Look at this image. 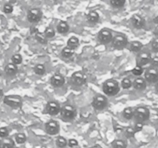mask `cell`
Segmentation results:
<instances>
[{
    "label": "cell",
    "mask_w": 158,
    "mask_h": 148,
    "mask_svg": "<svg viewBox=\"0 0 158 148\" xmlns=\"http://www.w3.org/2000/svg\"><path fill=\"white\" fill-rule=\"evenodd\" d=\"M120 85L116 80L109 79L103 84V91L105 95L108 97H114L120 92Z\"/></svg>",
    "instance_id": "6da1fadb"
},
{
    "label": "cell",
    "mask_w": 158,
    "mask_h": 148,
    "mask_svg": "<svg viewBox=\"0 0 158 148\" xmlns=\"http://www.w3.org/2000/svg\"><path fill=\"white\" fill-rule=\"evenodd\" d=\"M134 117L137 122L143 123L149 120L150 110L145 106H139L134 111Z\"/></svg>",
    "instance_id": "7a4b0ae2"
},
{
    "label": "cell",
    "mask_w": 158,
    "mask_h": 148,
    "mask_svg": "<svg viewBox=\"0 0 158 148\" xmlns=\"http://www.w3.org/2000/svg\"><path fill=\"white\" fill-rule=\"evenodd\" d=\"M60 114H61L62 119L64 121H72L77 116V110L75 107L71 105H65L60 109Z\"/></svg>",
    "instance_id": "3957f363"
},
{
    "label": "cell",
    "mask_w": 158,
    "mask_h": 148,
    "mask_svg": "<svg viewBox=\"0 0 158 148\" xmlns=\"http://www.w3.org/2000/svg\"><path fill=\"white\" fill-rule=\"evenodd\" d=\"M107 104V98L101 94H97L93 99L92 106L96 110H103L106 107Z\"/></svg>",
    "instance_id": "277c9868"
},
{
    "label": "cell",
    "mask_w": 158,
    "mask_h": 148,
    "mask_svg": "<svg viewBox=\"0 0 158 148\" xmlns=\"http://www.w3.org/2000/svg\"><path fill=\"white\" fill-rule=\"evenodd\" d=\"M3 102H4L5 104L12 108L21 107L22 105H23V100H22L21 97L15 95L6 96V97H5Z\"/></svg>",
    "instance_id": "5b68a950"
},
{
    "label": "cell",
    "mask_w": 158,
    "mask_h": 148,
    "mask_svg": "<svg viewBox=\"0 0 158 148\" xmlns=\"http://www.w3.org/2000/svg\"><path fill=\"white\" fill-rule=\"evenodd\" d=\"M128 44V40L125 35H116L113 37L112 45L114 48L117 49H123L127 47Z\"/></svg>",
    "instance_id": "8992f818"
},
{
    "label": "cell",
    "mask_w": 158,
    "mask_h": 148,
    "mask_svg": "<svg viewBox=\"0 0 158 148\" xmlns=\"http://www.w3.org/2000/svg\"><path fill=\"white\" fill-rule=\"evenodd\" d=\"M86 80H87V77H86V74L83 73L81 71H77V72H73L70 77L71 83L77 86L84 85L86 83Z\"/></svg>",
    "instance_id": "52a82bcc"
},
{
    "label": "cell",
    "mask_w": 158,
    "mask_h": 148,
    "mask_svg": "<svg viewBox=\"0 0 158 148\" xmlns=\"http://www.w3.org/2000/svg\"><path fill=\"white\" fill-rule=\"evenodd\" d=\"M60 124L54 120H50L45 125V130L49 135H56L60 132Z\"/></svg>",
    "instance_id": "ba28073f"
},
{
    "label": "cell",
    "mask_w": 158,
    "mask_h": 148,
    "mask_svg": "<svg viewBox=\"0 0 158 148\" xmlns=\"http://www.w3.org/2000/svg\"><path fill=\"white\" fill-rule=\"evenodd\" d=\"M113 34L108 29H101V30L99 32L98 35H97V38L98 40L100 41V43L103 45H106L108 43H111L113 39Z\"/></svg>",
    "instance_id": "9c48e42d"
},
{
    "label": "cell",
    "mask_w": 158,
    "mask_h": 148,
    "mask_svg": "<svg viewBox=\"0 0 158 148\" xmlns=\"http://www.w3.org/2000/svg\"><path fill=\"white\" fill-rule=\"evenodd\" d=\"M145 80L150 83H157L158 82V69L157 68H148L144 73Z\"/></svg>",
    "instance_id": "30bf717a"
},
{
    "label": "cell",
    "mask_w": 158,
    "mask_h": 148,
    "mask_svg": "<svg viewBox=\"0 0 158 148\" xmlns=\"http://www.w3.org/2000/svg\"><path fill=\"white\" fill-rule=\"evenodd\" d=\"M42 17H43V12L39 9H32L28 12V20L32 23H39L41 20Z\"/></svg>",
    "instance_id": "8fae6325"
},
{
    "label": "cell",
    "mask_w": 158,
    "mask_h": 148,
    "mask_svg": "<svg viewBox=\"0 0 158 148\" xmlns=\"http://www.w3.org/2000/svg\"><path fill=\"white\" fill-rule=\"evenodd\" d=\"M151 53L148 52H142L137 55L136 58V62H137V66H140L143 67V66H146L149 63H151Z\"/></svg>",
    "instance_id": "7c38bea8"
},
{
    "label": "cell",
    "mask_w": 158,
    "mask_h": 148,
    "mask_svg": "<svg viewBox=\"0 0 158 148\" xmlns=\"http://www.w3.org/2000/svg\"><path fill=\"white\" fill-rule=\"evenodd\" d=\"M60 104L56 101L48 102L46 106V113L50 116H56L60 113Z\"/></svg>",
    "instance_id": "4fadbf2b"
},
{
    "label": "cell",
    "mask_w": 158,
    "mask_h": 148,
    "mask_svg": "<svg viewBox=\"0 0 158 148\" xmlns=\"http://www.w3.org/2000/svg\"><path fill=\"white\" fill-rule=\"evenodd\" d=\"M50 83L53 87L59 88L63 86L65 84V79L60 74H55L50 79Z\"/></svg>",
    "instance_id": "5bb4252c"
},
{
    "label": "cell",
    "mask_w": 158,
    "mask_h": 148,
    "mask_svg": "<svg viewBox=\"0 0 158 148\" xmlns=\"http://www.w3.org/2000/svg\"><path fill=\"white\" fill-rule=\"evenodd\" d=\"M131 23H132L133 26L134 28L138 29H142L145 26L144 18L140 16V15H137V14H135V15L131 17Z\"/></svg>",
    "instance_id": "9a60e30c"
},
{
    "label": "cell",
    "mask_w": 158,
    "mask_h": 148,
    "mask_svg": "<svg viewBox=\"0 0 158 148\" xmlns=\"http://www.w3.org/2000/svg\"><path fill=\"white\" fill-rule=\"evenodd\" d=\"M132 86L134 88L137 90L142 91L144 90L147 87V83L146 80L141 77H137V79L134 80V81L132 83Z\"/></svg>",
    "instance_id": "2e32d148"
},
{
    "label": "cell",
    "mask_w": 158,
    "mask_h": 148,
    "mask_svg": "<svg viewBox=\"0 0 158 148\" xmlns=\"http://www.w3.org/2000/svg\"><path fill=\"white\" fill-rule=\"evenodd\" d=\"M0 148H15V142L11 138H3L0 140Z\"/></svg>",
    "instance_id": "e0dca14e"
},
{
    "label": "cell",
    "mask_w": 158,
    "mask_h": 148,
    "mask_svg": "<svg viewBox=\"0 0 158 148\" xmlns=\"http://www.w3.org/2000/svg\"><path fill=\"white\" fill-rule=\"evenodd\" d=\"M18 72V67L13 63H9L5 67V72L8 76H14Z\"/></svg>",
    "instance_id": "ac0fdd59"
},
{
    "label": "cell",
    "mask_w": 158,
    "mask_h": 148,
    "mask_svg": "<svg viewBox=\"0 0 158 148\" xmlns=\"http://www.w3.org/2000/svg\"><path fill=\"white\" fill-rule=\"evenodd\" d=\"M57 32L60 34H66L69 32V26L66 22L61 21L58 23L57 25Z\"/></svg>",
    "instance_id": "d6986e66"
},
{
    "label": "cell",
    "mask_w": 158,
    "mask_h": 148,
    "mask_svg": "<svg viewBox=\"0 0 158 148\" xmlns=\"http://www.w3.org/2000/svg\"><path fill=\"white\" fill-rule=\"evenodd\" d=\"M80 46V40L77 37L72 36L68 39L67 41V47L70 48L72 49H76Z\"/></svg>",
    "instance_id": "ffe728a7"
},
{
    "label": "cell",
    "mask_w": 158,
    "mask_h": 148,
    "mask_svg": "<svg viewBox=\"0 0 158 148\" xmlns=\"http://www.w3.org/2000/svg\"><path fill=\"white\" fill-rule=\"evenodd\" d=\"M99 19H100V15L95 11H91V12L88 13L87 20L89 23L95 24V23H98Z\"/></svg>",
    "instance_id": "44dd1931"
},
{
    "label": "cell",
    "mask_w": 158,
    "mask_h": 148,
    "mask_svg": "<svg viewBox=\"0 0 158 148\" xmlns=\"http://www.w3.org/2000/svg\"><path fill=\"white\" fill-rule=\"evenodd\" d=\"M143 48V44L139 41H133L130 45V49L132 52H139Z\"/></svg>",
    "instance_id": "7402d4cb"
},
{
    "label": "cell",
    "mask_w": 158,
    "mask_h": 148,
    "mask_svg": "<svg viewBox=\"0 0 158 148\" xmlns=\"http://www.w3.org/2000/svg\"><path fill=\"white\" fill-rule=\"evenodd\" d=\"M122 114H123V118L130 120L132 118H134V109L131 107H126L123 110Z\"/></svg>",
    "instance_id": "603a6c76"
},
{
    "label": "cell",
    "mask_w": 158,
    "mask_h": 148,
    "mask_svg": "<svg viewBox=\"0 0 158 148\" xmlns=\"http://www.w3.org/2000/svg\"><path fill=\"white\" fill-rule=\"evenodd\" d=\"M127 142L123 140H120V139L114 140L112 143L113 148H127Z\"/></svg>",
    "instance_id": "cb8c5ba5"
},
{
    "label": "cell",
    "mask_w": 158,
    "mask_h": 148,
    "mask_svg": "<svg viewBox=\"0 0 158 148\" xmlns=\"http://www.w3.org/2000/svg\"><path fill=\"white\" fill-rule=\"evenodd\" d=\"M74 54V50L73 49H70V48L69 47H64L63 49V50H62L61 52V55L63 56V57H64V58H66V59H69L70 58V57H72L73 56Z\"/></svg>",
    "instance_id": "d4e9b609"
},
{
    "label": "cell",
    "mask_w": 158,
    "mask_h": 148,
    "mask_svg": "<svg viewBox=\"0 0 158 148\" xmlns=\"http://www.w3.org/2000/svg\"><path fill=\"white\" fill-rule=\"evenodd\" d=\"M33 70L35 72V74L37 75H44L46 73V67H45L44 65L43 64H37L34 66Z\"/></svg>",
    "instance_id": "484cf974"
},
{
    "label": "cell",
    "mask_w": 158,
    "mask_h": 148,
    "mask_svg": "<svg viewBox=\"0 0 158 148\" xmlns=\"http://www.w3.org/2000/svg\"><path fill=\"white\" fill-rule=\"evenodd\" d=\"M56 144L59 148H65L67 146V140L65 137L60 136L56 140Z\"/></svg>",
    "instance_id": "4316f807"
},
{
    "label": "cell",
    "mask_w": 158,
    "mask_h": 148,
    "mask_svg": "<svg viewBox=\"0 0 158 148\" xmlns=\"http://www.w3.org/2000/svg\"><path fill=\"white\" fill-rule=\"evenodd\" d=\"M26 140H27V138H26V134H23V133H19L15 135V141L19 144H23L26 141Z\"/></svg>",
    "instance_id": "83f0119b"
},
{
    "label": "cell",
    "mask_w": 158,
    "mask_h": 148,
    "mask_svg": "<svg viewBox=\"0 0 158 148\" xmlns=\"http://www.w3.org/2000/svg\"><path fill=\"white\" fill-rule=\"evenodd\" d=\"M121 86L122 88L124 89H128L132 86V82H131V79L126 77V78L123 79L121 82Z\"/></svg>",
    "instance_id": "f1b7e54d"
},
{
    "label": "cell",
    "mask_w": 158,
    "mask_h": 148,
    "mask_svg": "<svg viewBox=\"0 0 158 148\" xmlns=\"http://www.w3.org/2000/svg\"><path fill=\"white\" fill-rule=\"evenodd\" d=\"M11 60H12V63L17 66V65H19L22 63V62H23V56L19 53L14 54L12 56V59H11Z\"/></svg>",
    "instance_id": "f546056e"
},
{
    "label": "cell",
    "mask_w": 158,
    "mask_h": 148,
    "mask_svg": "<svg viewBox=\"0 0 158 148\" xmlns=\"http://www.w3.org/2000/svg\"><path fill=\"white\" fill-rule=\"evenodd\" d=\"M35 38L41 44H46V43H47V39H46V37L42 33H40V32L35 33Z\"/></svg>",
    "instance_id": "4dcf8cb0"
},
{
    "label": "cell",
    "mask_w": 158,
    "mask_h": 148,
    "mask_svg": "<svg viewBox=\"0 0 158 148\" xmlns=\"http://www.w3.org/2000/svg\"><path fill=\"white\" fill-rule=\"evenodd\" d=\"M55 30H54V29H52V27H48L45 29L44 35L46 37V39L52 38V37L55 36Z\"/></svg>",
    "instance_id": "1f68e13d"
},
{
    "label": "cell",
    "mask_w": 158,
    "mask_h": 148,
    "mask_svg": "<svg viewBox=\"0 0 158 148\" xmlns=\"http://www.w3.org/2000/svg\"><path fill=\"white\" fill-rule=\"evenodd\" d=\"M131 72H132V73L134 74V76H140L143 74V69L142 66H137H137H136L135 67L132 69V71H131Z\"/></svg>",
    "instance_id": "d6a6232c"
},
{
    "label": "cell",
    "mask_w": 158,
    "mask_h": 148,
    "mask_svg": "<svg viewBox=\"0 0 158 148\" xmlns=\"http://www.w3.org/2000/svg\"><path fill=\"white\" fill-rule=\"evenodd\" d=\"M126 0H110V3L114 7L121 8L125 5Z\"/></svg>",
    "instance_id": "836d02e7"
},
{
    "label": "cell",
    "mask_w": 158,
    "mask_h": 148,
    "mask_svg": "<svg viewBox=\"0 0 158 148\" xmlns=\"http://www.w3.org/2000/svg\"><path fill=\"white\" fill-rule=\"evenodd\" d=\"M135 130H134V128L133 127H127L125 130V136H126L127 138H132L135 135Z\"/></svg>",
    "instance_id": "e575fe53"
},
{
    "label": "cell",
    "mask_w": 158,
    "mask_h": 148,
    "mask_svg": "<svg viewBox=\"0 0 158 148\" xmlns=\"http://www.w3.org/2000/svg\"><path fill=\"white\" fill-rule=\"evenodd\" d=\"M9 131L7 127H6V126L0 127V137H1L2 139L7 137L8 136H9Z\"/></svg>",
    "instance_id": "d590c367"
},
{
    "label": "cell",
    "mask_w": 158,
    "mask_h": 148,
    "mask_svg": "<svg viewBox=\"0 0 158 148\" xmlns=\"http://www.w3.org/2000/svg\"><path fill=\"white\" fill-rule=\"evenodd\" d=\"M3 11L5 13L9 14L13 12V6L11 4H6L3 6Z\"/></svg>",
    "instance_id": "8d00e7d4"
},
{
    "label": "cell",
    "mask_w": 158,
    "mask_h": 148,
    "mask_svg": "<svg viewBox=\"0 0 158 148\" xmlns=\"http://www.w3.org/2000/svg\"><path fill=\"white\" fill-rule=\"evenodd\" d=\"M67 145L69 147H75L78 146V141L76 139H69V140H67Z\"/></svg>",
    "instance_id": "74e56055"
},
{
    "label": "cell",
    "mask_w": 158,
    "mask_h": 148,
    "mask_svg": "<svg viewBox=\"0 0 158 148\" xmlns=\"http://www.w3.org/2000/svg\"><path fill=\"white\" fill-rule=\"evenodd\" d=\"M152 49L154 52H158V37L152 42Z\"/></svg>",
    "instance_id": "f35d334b"
},
{
    "label": "cell",
    "mask_w": 158,
    "mask_h": 148,
    "mask_svg": "<svg viewBox=\"0 0 158 148\" xmlns=\"http://www.w3.org/2000/svg\"><path fill=\"white\" fill-rule=\"evenodd\" d=\"M143 123H139V122H137L135 125V127H134V130L135 132H139V131H141L143 130Z\"/></svg>",
    "instance_id": "ab89813d"
},
{
    "label": "cell",
    "mask_w": 158,
    "mask_h": 148,
    "mask_svg": "<svg viewBox=\"0 0 158 148\" xmlns=\"http://www.w3.org/2000/svg\"><path fill=\"white\" fill-rule=\"evenodd\" d=\"M151 66H152V67L157 68L158 67V57L156 56V57H154V58L151 59Z\"/></svg>",
    "instance_id": "60d3db41"
},
{
    "label": "cell",
    "mask_w": 158,
    "mask_h": 148,
    "mask_svg": "<svg viewBox=\"0 0 158 148\" xmlns=\"http://www.w3.org/2000/svg\"><path fill=\"white\" fill-rule=\"evenodd\" d=\"M90 148H102V146L99 144H96V145H94L93 146H91Z\"/></svg>",
    "instance_id": "b9f144b4"
},
{
    "label": "cell",
    "mask_w": 158,
    "mask_h": 148,
    "mask_svg": "<svg viewBox=\"0 0 158 148\" xmlns=\"http://www.w3.org/2000/svg\"><path fill=\"white\" fill-rule=\"evenodd\" d=\"M154 34L158 36V26H157V27L155 29V30H154Z\"/></svg>",
    "instance_id": "7bdbcfd3"
},
{
    "label": "cell",
    "mask_w": 158,
    "mask_h": 148,
    "mask_svg": "<svg viewBox=\"0 0 158 148\" xmlns=\"http://www.w3.org/2000/svg\"><path fill=\"white\" fill-rule=\"evenodd\" d=\"M154 22L156 23V24L158 25V15L157 17H155V18L154 19Z\"/></svg>",
    "instance_id": "ee69618b"
},
{
    "label": "cell",
    "mask_w": 158,
    "mask_h": 148,
    "mask_svg": "<svg viewBox=\"0 0 158 148\" xmlns=\"http://www.w3.org/2000/svg\"><path fill=\"white\" fill-rule=\"evenodd\" d=\"M155 90L157 91V92H158V82L156 83V85H155Z\"/></svg>",
    "instance_id": "f6af8a7d"
},
{
    "label": "cell",
    "mask_w": 158,
    "mask_h": 148,
    "mask_svg": "<svg viewBox=\"0 0 158 148\" xmlns=\"http://www.w3.org/2000/svg\"><path fill=\"white\" fill-rule=\"evenodd\" d=\"M2 94H3V92H2V89H0V97H1L2 96Z\"/></svg>",
    "instance_id": "bcb514c9"
}]
</instances>
